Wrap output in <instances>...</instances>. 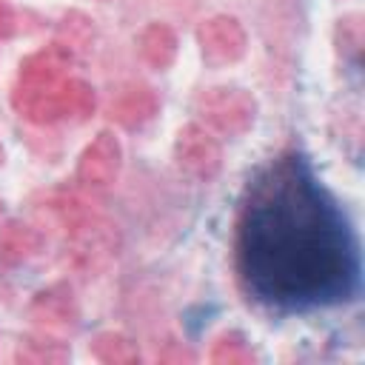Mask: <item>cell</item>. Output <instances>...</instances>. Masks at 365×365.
Returning <instances> with one entry per match:
<instances>
[{
  "label": "cell",
  "instance_id": "obj_8",
  "mask_svg": "<svg viewBox=\"0 0 365 365\" xmlns=\"http://www.w3.org/2000/svg\"><path fill=\"white\" fill-rule=\"evenodd\" d=\"M43 245V234L29 222H6L0 228V265H20L29 257H34Z\"/></svg>",
  "mask_w": 365,
  "mask_h": 365
},
{
  "label": "cell",
  "instance_id": "obj_9",
  "mask_svg": "<svg viewBox=\"0 0 365 365\" xmlns=\"http://www.w3.org/2000/svg\"><path fill=\"white\" fill-rule=\"evenodd\" d=\"M137 51L145 66L151 68H168L177 57V34L168 23H148L137 34Z\"/></svg>",
  "mask_w": 365,
  "mask_h": 365
},
{
  "label": "cell",
  "instance_id": "obj_12",
  "mask_svg": "<svg viewBox=\"0 0 365 365\" xmlns=\"http://www.w3.org/2000/svg\"><path fill=\"white\" fill-rule=\"evenodd\" d=\"M17 362H29V365H60L71 356L68 345H63L60 339L51 336H26L17 345Z\"/></svg>",
  "mask_w": 365,
  "mask_h": 365
},
{
  "label": "cell",
  "instance_id": "obj_7",
  "mask_svg": "<svg viewBox=\"0 0 365 365\" xmlns=\"http://www.w3.org/2000/svg\"><path fill=\"white\" fill-rule=\"evenodd\" d=\"M157 108L160 100L148 86H128L111 100L108 117L123 128H140L157 114Z\"/></svg>",
  "mask_w": 365,
  "mask_h": 365
},
{
  "label": "cell",
  "instance_id": "obj_15",
  "mask_svg": "<svg viewBox=\"0 0 365 365\" xmlns=\"http://www.w3.org/2000/svg\"><path fill=\"white\" fill-rule=\"evenodd\" d=\"M11 31H14V11L9 3L0 0V40H6Z\"/></svg>",
  "mask_w": 365,
  "mask_h": 365
},
{
  "label": "cell",
  "instance_id": "obj_13",
  "mask_svg": "<svg viewBox=\"0 0 365 365\" xmlns=\"http://www.w3.org/2000/svg\"><path fill=\"white\" fill-rule=\"evenodd\" d=\"M211 362H217V365H248V362H254V351L245 345L242 334H222L214 342Z\"/></svg>",
  "mask_w": 365,
  "mask_h": 365
},
{
  "label": "cell",
  "instance_id": "obj_14",
  "mask_svg": "<svg viewBox=\"0 0 365 365\" xmlns=\"http://www.w3.org/2000/svg\"><path fill=\"white\" fill-rule=\"evenodd\" d=\"M336 34H339V51L348 54V57H356L359 48H362V23H359V17L351 14V17L339 20Z\"/></svg>",
  "mask_w": 365,
  "mask_h": 365
},
{
  "label": "cell",
  "instance_id": "obj_6",
  "mask_svg": "<svg viewBox=\"0 0 365 365\" xmlns=\"http://www.w3.org/2000/svg\"><path fill=\"white\" fill-rule=\"evenodd\" d=\"M31 317L46 331H66V328L77 325L80 311H77V299H74L71 288L66 282H54V285L37 291L31 299Z\"/></svg>",
  "mask_w": 365,
  "mask_h": 365
},
{
  "label": "cell",
  "instance_id": "obj_3",
  "mask_svg": "<svg viewBox=\"0 0 365 365\" xmlns=\"http://www.w3.org/2000/svg\"><path fill=\"white\" fill-rule=\"evenodd\" d=\"M174 163L191 180H211L222 165V145L220 140L200 123H188L177 131L174 140Z\"/></svg>",
  "mask_w": 365,
  "mask_h": 365
},
{
  "label": "cell",
  "instance_id": "obj_2",
  "mask_svg": "<svg viewBox=\"0 0 365 365\" xmlns=\"http://www.w3.org/2000/svg\"><path fill=\"white\" fill-rule=\"evenodd\" d=\"M194 111L200 117V125H205L211 134L237 137L254 125L257 100L240 86H214L194 100Z\"/></svg>",
  "mask_w": 365,
  "mask_h": 365
},
{
  "label": "cell",
  "instance_id": "obj_1",
  "mask_svg": "<svg viewBox=\"0 0 365 365\" xmlns=\"http://www.w3.org/2000/svg\"><path fill=\"white\" fill-rule=\"evenodd\" d=\"M120 251V231L114 222L86 214L74 225L66 228V245H63V262L74 274L94 277L106 271Z\"/></svg>",
  "mask_w": 365,
  "mask_h": 365
},
{
  "label": "cell",
  "instance_id": "obj_4",
  "mask_svg": "<svg viewBox=\"0 0 365 365\" xmlns=\"http://www.w3.org/2000/svg\"><path fill=\"white\" fill-rule=\"evenodd\" d=\"M123 165V145L114 137V131H100L80 154L77 160V171H74V182L83 191H103L108 188Z\"/></svg>",
  "mask_w": 365,
  "mask_h": 365
},
{
  "label": "cell",
  "instance_id": "obj_10",
  "mask_svg": "<svg viewBox=\"0 0 365 365\" xmlns=\"http://www.w3.org/2000/svg\"><path fill=\"white\" fill-rule=\"evenodd\" d=\"M54 43L63 46L71 57L86 54V51L91 48V43H94V20L86 17V14H80V11L66 14V17L60 20V26H57Z\"/></svg>",
  "mask_w": 365,
  "mask_h": 365
},
{
  "label": "cell",
  "instance_id": "obj_5",
  "mask_svg": "<svg viewBox=\"0 0 365 365\" xmlns=\"http://www.w3.org/2000/svg\"><path fill=\"white\" fill-rule=\"evenodd\" d=\"M197 46L211 66H231L245 54V29L240 26L237 17L228 14H214L200 23L197 29Z\"/></svg>",
  "mask_w": 365,
  "mask_h": 365
},
{
  "label": "cell",
  "instance_id": "obj_11",
  "mask_svg": "<svg viewBox=\"0 0 365 365\" xmlns=\"http://www.w3.org/2000/svg\"><path fill=\"white\" fill-rule=\"evenodd\" d=\"M91 356L106 365H134L140 359V351L137 342H131L125 334L103 331L91 339Z\"/></svg>",
  "mask_w": 365,
  "mask_h": 365
},
{
  "label": "cell",
  "instance_id": "obj_16",
  "mask_svg": "<svg viewBox=\"0 0 365 365\" xmlns=\"http://www.w3.org/2000/svg\"><path fill=\"white\" fill-rule=\"evenodd\" d=\"M3 160H6V151H3V145H0V165H3Z\"/></svg>",
  "mask_w": 365,
  "mask_h": 365
}]
</instances>
